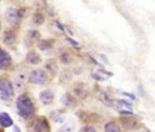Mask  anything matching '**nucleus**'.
<instances>
[{"label":"nucleus","instance_id":"1","mask_svg":"<svg viewBox=\"0 0 155 132\" xmlns=\"http://www.w3.org/2000/svg\"><path fill=\"white\" fill-rule=\"evenodd\" d=\"M17 108H18V112L19 116L25 119H30L35 115L34 104L31 98L27 94L21 95L18 98Z\"/></svg>","mask_w":155,"mask_h":132},{"label":"nucleus","instance_id":"2","mask_svg":"<svg viewBox=\"0 0 155 132\" xmlns=\"http://www.w3.org/2000/svg\"><path fill=\"white\" fill-rule=\"evenodd\" d=\"M15 96L13 84L8 79H0V98L4 100H11Z\"/></svg>","mask_w":155,"mask_h":132},{"label":"nucleus","instance_id":"3","mask_svg":"<svg viewBox=\"0 0 155 132\" xmlns=\"http://www.w3.org/2000/svg\"><path fill=\"white\" fill-rule=\"evenodd\" d=\"M47 81H48V76L46 72L42 69H35L29 75V82H31L32 84L43 85L47 83Z\"/></svg>","mask_w":155,"mask_h":132},{"label":"nucleus","instance_id":"4","mask_svg":"<svg viewBox=\"0 0 155 132\" xmlns=\"http://www.w3.org/2000/svg\"><path fill=\"white\" fill-rule=\"evenodd\" d=\"M72 92L73 96L79 98L81 99H84L89 96V91L87 89V87L81 82L75 83L72 87Z\"/></svg>","mask_w":155,"mask_h":132},{"label":"nucleus","instance_id":"5","mask_svg":"<svg viewBox=\"0 0 155 132\" xmlns=\"http://www.w3.org/2000/svg\"><path fill=\"white\" fill-rule=\"evenodd\" d=\"M120 123L124 129L126 130H134L140 127V123L133 118L130 117H122L120 118Z\"/></svg>","mask_w":155,"mask_h":132},{"label":"nucleus","instance_id":"6","mask_svg":"<svg viewBox=\"0 0 155 132\" xmlns=\"http://www.w3.org/2000/svg\"><path fill=\"white\" fill-rule=\"evenodd\" d=\"M34 129L37 132H50V126L45 118H38L34 124Z\"/></svg>","mask_w":155,"mask_h":132},{"label":"nucleus","instance_id":"7","mask_svg":"<svg viewBox=\"0 0 155 132\" xmlns=\"http://www.w3.org/2000/svg\"><path fill=\"white\" fill-rule=\"evenodd\" d=\"M11 61L12 59L10 55L4 49L0 48V69H7L10 66Z\"/></svg>","mask_w":155,"mask_h":132},{"label":"nucleus","instance_id":"8","mask_svg":"<svg viewBox=\"0 0 155 132\" xmlns=\"http://www.w3.org/2000/svg\"><path fill=\"white\" fill-rule=\"evenodd\" d=\"M5 17H6L7 21L10 25H15L18 23L19 15H18V12L15 8H8L5 13Z\"/></svg>","mask_w":155,"mask_h":132},{"label":"nucleus","instance_id":"9","mask_svg":"<svg viewBox=\"0 0 155 132\" xmlns=\"http://www.w3.org/2000/svg\"><path fill=\"white\" fill-rule=\"evenodd\" d=\"M39 99L44 105H49L54 100V93L50 89H46L40 92Z\"/></svg>","mask_w":155,"mask_h":132},{"label":"nucleus","instance_id":"10","mask_svg":"<svg viewBox=\"0 0 155 132\" xmlns=\"http://www.w3.org/2000/svg\"><path fill=\"white\" fill-rule=\"evenodd\" d=\"M26 60H27L28 63H29V64H31V65H38V64H39V63L42 61L41 56H40L37 52H34V51L29 52V53L27 55Z\"/></svg>","mask_w":155,"mask_h":132},{"label":"nucleus","instance_id":"11","mask_svg":"<svg viewBox=\"0 0 155 132\" xmlns=\"http://www.w3.org/2000/svg\"><path fill=\"white\" fill-rule=\"evenodd\" d=\"M61 101H62V103H63L66 107H68V108H73V107H75L76 104H77L75 96L70 95V94H68V93L65 94V95L62 97Z\"/></svg>","mask_w":155,"mask_h":132},{"label":"nucleus","instance_id":"12","mask_svg":"<svg viewBox=\"0 0 155 132\" xmlns=\"http://www.w3.org/2000/svg\"><path fill=\"white\" fill-rule=\"evenodd\" d=\"M0 125L4 127H8L13 125V119L8 113L2 112L0 113Z\"/></svg>","mask_w":155,"mask_h":132},{"label":"nucleus","instance_id":"13","mask_svg":"<svg viewBox=\"0 0 155 132\" xmlns=\"http://www.w3.org/2000/svg\"><path fill=\"white\" fill-rule=\"evenodd\" d=\"M80 118L84 121L85 123H91V122H95L97 120L98 115L96 114H92V113H88V112H81L80 113Z\"/></svg>","mask_w":155,"mask_h":132},{"label":"nucleus","instance_id":"14","mask_svg":"<svg viewBox=\"0 0 155 132\" xmlns=\"http://www.w3.org/2000/svg\"><path fill=\"white\" fill-rule=\"evenodd\" d=\"M26 76L25 74L23 73H18L17 76H16V79H15V84H16V87L18 88V89L21 90L24 89V86L26 84Z\"/></svg>","mask_w":155,"mask_h":132},{"label":"nucleus","instance_id":"15","mask_svg":"<svg viewBox=\"0 0 155 132\" xmlns=\"http://www.w3.org/2000/svg\"><path fill=\"white\" fill-rule=\"evenodd\" d=\"M100 99L101 100V102H103L105 105L109 106V107H111L114 105V101L113 99L109 96L108 93H106L105 91H101V94H100Z\"/></svg>","mask_w":155,"mask_h":132},{"label":"nucleus","instance_id":"16","mask_svg":"<svg viewBox=\"0 0 155 132\" xmlns=\"http://www.w3.org/2000/svg\"><path fill=\"white\" fill-rule=\"evenodd\" d=\"M16 38H17L16 34H15L14 32H12V31H8V32H7V33L4 35L3 41H4V43L7 44V45H12V44L15 43Z\"/></svg>","mask_w":155,"mask_h":132},{"label":"nucleus","instance_id":"17","mask_svg":"<svg viewBox=\"0 0 155 132\" xmlns=\"http://www.w3.org/2000/svg\"><path fill=\"white\" fill-rule=\"evenodd\" d=\"M105 132H120V127L116 122H109L105 125L104 127Z\"/></svg>","mask_w":155,"mask_h":132},{"label":"nucleus","instance_id":"18","mask_svg":"<svg viewBox=\"0 0 155 132\" xmlns=\"http://www.w3.org/2000/svg\"><path fill=\"white\" fill-rule=\"evenodd\" d=\"M51 118L58 123H62L65 120V115L61 110H56L51 113Z\"/></svg>","mask_w":155,"mask_h":132},{"label":"nucleus","instance_id":"19","mask_svg":"<svg viewBox=\"0 0 155 132\" xmlns=\"http://www.w3.org/2000/svg\"><path fill=\"white\" fill-rule=\"evenodd\" d=\"M74 129H75V122L70 120L69 122H68L67 124L62 126L58 130V132H73Z\"/></svg>","mask_w":155,"mask_h":132},{"label":"nucleus","instance_id":"20","mask_svg":"<svg viewBox=\"0 0 155 132\" xmlns=\"http://www.w3.org/2000/svg\"><path fill=\"white\" fill-rule=\"evenodd\" d=\"M53 46V40H48V39H46V40H41L38 47L40 50H48L51 47Z\"/></svg>","mask_w":155,"mask_h":132},{"label":"nucleus","instance_id":"21","mask_svg":"<svg viewBox=\"0 0 155 132\" xmlns=\"http://www.w3.org/2000/svg\"><path fill=\"white\" fill-rule=\"evenodd\" d=\"M46 67H47V69H48L51 73H53V74H56V73L58 72V64H57V62L54 61V60H51V61L48 62Z\"/></svg>","mask_w":155,"mask_h":132},{"label":"nucleus","instance_id":"22","mask_svg":"<svg viewBox=\"0 0 155 132\" xmlns=\"http://www.w3.org/2000/svg\"><path fill=\"white\" fill-rule=\"evenodd\" d=\"M33 21H34V23L37 24V25H41V24L44 23L45 18H44V16H43L42 14H40V13H36V14L34 15V17H33Z\"/></svg>","mask_w":155,"mask_h":132},{"label":"nucleus","instance_id":"23","mask_svg":"<svg viewBox=\"0 0 155 132\" xmlns=\"http://www.w3.org/2000/svg\"><path fill=\"white\" fill-rule=\"evenodd\" d=\"M60 60L64 63V64H69L71 62V56L68 53L65 52L63 54H61L60 56Z\"/></svg>","mask_w":155,"mask_h":132},{"label":"nucleus","instance_id":"24","mask_svg":"<svg viewBox=\"0 0 155 132\" xmlns=\"http://www.w3.org/2000/svg\"><path fill=\"white\" fill-rule=\"evenodd\" d=\"M72 76H71V73L68 71V70H64L61 74V80L65 81V82H68L71 79Z\"/></svg>","mask_w":155,"mask_h":132},{"label":"nucleus","instance_id":"25","mask_svg":"<svg viewBox=\"0 0 155 132\" xmlns=\"http://www.w3.org/2000/svg\"><path fill=\"white\" fill-rule=\"evenodd\" d=\"M79 132H97V130L95 129L94 127L88 125V126H85V127H81Z\"/></svg>","mask_w":155,"mask_h":132},{"label":"nucleus","instance_id":"26","mask_svg":"<svg viewBox=\"0 0 155 132\" xmlns=\"http://www.w3.org/2000/svg\"><path fill=\"white\" fill-rule=\"evenodd\" d=\"M38 37H39V34L37 31H31L29 33V38H31L32 40L36 41L38 39Z\"/></svg>","mask_w":155,"mask_h":132},{"label":"nucleus","instance_id":"27","mask_svg":"<svg viewBox=\"0 0 155 132\" xmlns=\"http://www.w3.org/2000/svg\"><path fill=\"white\" fill-rule=\"evenodd\" d=\"M92 77L95 79H97V80H104V78H102V77H101L99 74H95V73H92Z\"/></svg>","mask_w":155,"mask_h":132},{"label":"nucleus","instance_id":"28","mask_svg":"<svg viewBox=\"0 0 155 132\" xmlns=\"http://www.w3.org/2000/svg\"><path fill=\"white\" fill-rule=\"evenodd\" d=\"M67 39H68V41H69V42H70L72 45H73V46H75V47H79V43H78L77 41H75V40L71 39L70 37H67Z\"/></svg>","mask_w":155,"mask_h":132},{"label":"nucleus","instance_id":"29","mask_svg":"<svg viewBox=\"0 0 155 132\" xmlns=\"http://www.w3.org/2000/svg\"><path fill=\"white\" fill-rule=\"evenodd\" d=\"M120 114H125V115H131V114H132V113L130 112V111H120Z\"/></svg>","mask_w":155,"mask_h":132},{"label":"nucleus","instance_id":"30","mask_svg":"<svg viewBox=\"0 0 155 132\" xmlns=\"http://www.w3.org/2000/svg\"><path fill=\"white\" fill-rule=\"evenodd\" d=\"M124 95H127L128 97H130V98H132V99H135V97L133 96V95H130V94H129V93H123Z\"/></svg>","mask_w":155,"mask_h":132},{"label":"nucleus","instance_id":"31","mask_svg":"<svg viewBox=\"0 0 155 132\" xmlns=\"http://www.w3.org/2000/svg\"><path fill=\"white\" fill-rule=\"evenodd\" d=\"M14 132H20V129H19L18 127H15V128H14Z\"/></svg>","mask_w":155,"mask_h":132},{"label":"nucleus","instance_id":"32","mask_svg":"<svg viewBox=\"0 0 155 132\" xmlns=\"http://www.w3.org/2000/svg\"><path fill=\"white\" fill-rule=\"evenodd\" d=\"M0 30H1V23H0Z\"/></svg>","mask_w":155,"mask_h":132},{"label":"nucleus","instance_id":"33","mask_svg":"<svg viewBox=\"0 0 155 132\" xmlns=\"http://www.w3.org/2000/svg\"><path fill=\"white\" fill-rule=\"evenodd\" d=\"M0 132H2V131H0Z\"/></svg>","mask_w":155,"mask_h":132}]
</instances>
